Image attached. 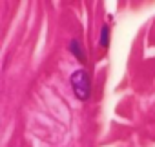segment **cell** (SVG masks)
I'll list each match as a JSON object with an SVG mask.
<instances>
[{
    "mask_svg": "<svg viewBox=\"0 0 155 147\" xmlns=\"http://www.w3.org/2000/svg\"><path fill=\"white\" fill-rule=\"evenodd\" d=\"M69 82H71L75 96L79 100H88L90 98V78H88V73L84 69L75 71L69 78Z\"/></svg>",
    "mask_w": 155,
    "mask_h": 147,
    "instance_id": "cell-1",
    "label": "cell"
},
{
    "mask_svg": "<svg viewBox=\"0 0 155 147\" xmlns=\"http://www.w3.org/2000/svg\"><path fill=\"white\" fill-rule=\"evenodd\" d=\"M69 47H71V51H73V55L79 58L81 62H84L86 60V56L82 55V49H81V44H79V40H71V44H69Z\"/></svg>",
    "mask_w": 155,
    "mask_h": 147,
    "instance_id": "cell-2",
    "label": "cell"
},
{
    "mask_svg": "<svg viewBox=\"0 0 155 147\" xmlns=\"http://www.w3.org/2000/svg\"><path fill=\"white\" fill-rule=\"evenodd\" d=\"M101 45H102V47H108V45H110V27H108V26L102 27V33H101Z\"/></svg>",
    "mask_w": 155,
    "mask_h": 147,
    "instance_id": "cell-3",
    "label": "cell"
}]
</instances>
